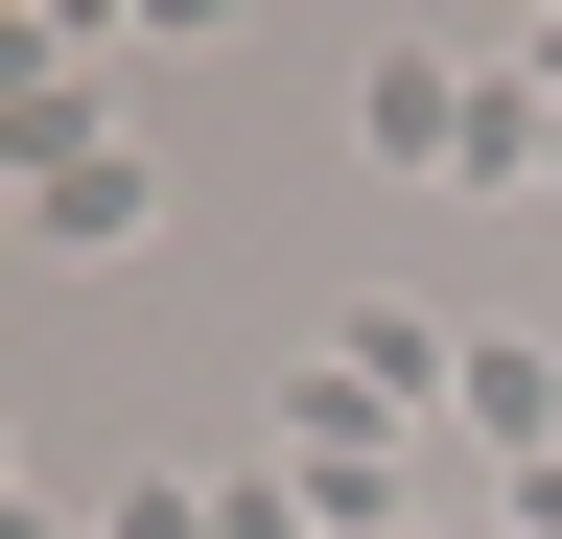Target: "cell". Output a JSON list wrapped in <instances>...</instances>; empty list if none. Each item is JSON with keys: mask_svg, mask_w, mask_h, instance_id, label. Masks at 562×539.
Instances as JSON below:
<instances>
[{"mask_svg": "<svg viewBox=\"0 0 562 539\" xmlns=\"http://www.w3.org/2000/svg\"><path fill=\"white\" fill-rule=\"evenodd\" d=\"M469 94H492V71H446V47H375L351 142H375V165H469Z\"/></svg>", "mask_w": 562, "mask_h": 539, "instance_id": "1", "label": "cell"}, {"mask_svg": "<svg viewBox=\"0 0 562 539\" xmlns=\"http://www.w3.org/2000/svg\"><path fill=\"white\" fill-rule=\"evenodd\" d=\"M24 235H47V258H140V235H165V188H140V142L47 165V188H24Z\"/></svg>", "mask_w": 562, "mask_h": 539, "instance_id": "2", "label": "cell"}, {"mask_svg": "<svg viewBox=\"0 0 562 539\" xmlns=\"http://www.w3.org/2000/svg\"><path fill=\"white\" fill-rule=\"evenodd\" d=\"M446 398H469L492 446H539V469H562V352H539V328H469V375H446Z\"/></svg>", "mask_w": 562, "mask_h": 539, "instance_id": "3", "label": "cell"}, {"mask_svg": "<svg viewBox=\"0 0 562 539\" xmlns=\"http://www.w3.org/2000/svg\"><path fill=\"white\" fill-rule=\"evenodd\" d=\"M516 539H562V493H516Z\"/></svg>", "mask_w": 562, "mask_h": 539, "instance_id": "4", "label": "cell"}, {"mask_svg": "<svg viewBox=\"0 0 562 539\" xmlns=\"http://www.w3.org/2000/svg\"><path fill=\"white\" fill-rule=\"evenodd\" d=\"M539 493H562V469H539Z\"/></svg>", "mask_w": 562, "mask_h": 539, "instance_id": "5", "label": "cell"}]
</instances>
